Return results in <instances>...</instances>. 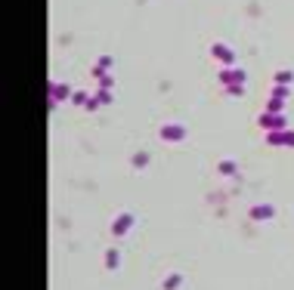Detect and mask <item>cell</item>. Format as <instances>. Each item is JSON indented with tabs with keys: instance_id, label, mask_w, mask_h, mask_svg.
Segmentation results:
<instances>
[{
	"instance_id": "1",
	"label": "cell",
	"mask_w": 294,
	"mask_h": 290,
	"mask_svg": "<svg viewBox=\"0 0 294 290\" xmlns=\"http://www.w3.org/2000/svg\"><path fill=\"white\" fill-rule=\"evenodd\" d=\"M260 130L273 133V130H288V117H285V112H263L257 117Z\"/></svg>"
},
{
	"instance_id": "2",
	"label": "cell",
	"mask_w": 294,
	"mask_h": 290,
	"mask_svg": "<svg viewBox=\"0 0 294 290\" xmlns=\"http://www.w3.org/2000/svg\"><path fill=\"white\" fill-rule=\"evenodd\" d=\"M71 96H74V90L69 87V83H62V81H53V83H50V108L62 105V102H69Z\"/></svg>"
},
{
	"instance_id": "3",
	"label": "cell",
	"mask_w": 294,
	"mask_h": 290,
	"mask_svg": "<svg viewBox=\"0 0 294 290\" xmlns=\"http://www.w3.org/2000/svg\"><path fill=\"white\" fill-rule=\"evenodd\" d=\"M164 142H183L189 136V127L186 124H161V130H158Z\"/></svg>"
},
{
	"instance_id": "4",
	"label": "cell",
	"mask_w": 294,
	"mask_h": 290,
	"mask_svg": "<svg viewBox=\"0 0 294 290\" xmlns=\"http://www.w3.org/2000/svg\"><path fill=\"white\" fill-rule=\"evenodd\" d=\"M217 81H220L223 87H226V83H245V81H248V74L242 71L239 65H223L220 71H217Z\"/></svg>"
},
{
	"instance_id": "5",
	"label": "cell",
	"mask_w": 294,
	"mask_h": 290,
	"mask_svg": "<svg viewBox=\"0 0 294 290\" xmlns=\"http://www.w3.org/2000/svg\"><path fill=\"white\" fill-rule=\"evenodd\" d=\"M211 59H217V62H223V65H235V49L232 47H226V44H220V40H217V44H211Z\"/></svg>"
},
{
	"instance_id": "6",
	"label": "cell",
	"mask_w": 294,
	"mask_h": 290,
	"mask_svg": "<svg viewBox=\"0 0 294 290\" xmlns=\"http://www.w3.org/2000/svg\"><path fill=\"white\" fill-rule=\"evenodd\" d=\"M133 223H137V219H133V213H118V216L112 219V235H115V238L127 235L130 228H133Z\"/></svg>"
},
{
	"instance_id": "7",
	"label": "cell",
	"mask_w": 294,
	"mask_h": 290,
	"mask_svg": "<svg viewBox=\"0 0 294 290\" xmlns=\"http://www.w3.org/2000/svg\"><path fill=\"white\" fill-rule=\"evenodd\" d=\"M273 216H276L273 204H254V207H251V219H254V223H270Z\"/></svg>"
},
{
	"instance_id": "8",
	"label": "cell",
	"mask_w": 294,
	"mask_h": 290,
	"mask_svg": "<svg viewBox=\"0 0 294 290\" xmlns=\"http://www.w3.org/2000/svg\"><path fill=\"white\" fill-rule=\"evenodd\" d=\"M112 65H115V59L105 53V56H99V59H96V65H93V71H90V74H93V78H99V74H105Z\"/></svg>"
},
{
	"instance_id": "9",
	"label": "cell",
	"mask_w": 294,
	"mask_h": 290,
	"mask_svg": "<svg viewBox=\"0 0 294 290\" xmlns=\"http://www.w3.org/2000/svg\"><path fill=\"white\" fill-rule=\"evenodd\" d=\"M217 173H220V176H235V173H239V164L226 158V161H220V164H217Z\"/></svg>"
},
{
	"instance_id": "10",
	"label": "cell",
	"mask_w": 294,
	"mask_h": 290,
	"mask_svg": "<svg viewBox=\"0 0 294 290\" xmlns=\"http://www.w3.org/2000/svg\"><path fill=\"white\" fill-rule=\"evenodd\" d=\"M223 96L242 99V96H245V83H226V87H223Z\"/></svg>"
},
{
	"instance_id": "11",
	"label": "cell",
	"mask_w": 294,
	"mask_h": 290,
	"mask_svg": "<svg viewBox=\"0 0 294 290\" xmlns=\"http://www.w3.org/2000/svg\"><path fill=\"white\" fill-rule=\"evenodd\" d=\"M294 81V71H288V68H279V71L273 74V83H285V87H291Z\"/></svg>"
},
{
	"instance_id": "12",
	"label": "cell",
	"mask_w": 294,
	"mask_h": 290,
	"mask_svg": "<svg viewBox=\"0 0 294 290\" xmlns=\"http://www.w3.org/2000/svg\"><path fill=\"white\" fill-rule=\"evenodd\" d=\"M273 99H282V102H288L291 96V87H285V83H273V93H270Z\"/></svg>"
},
{
	"instance_id": "13",
	"label": "cell",
	"mask_w": 294,
	"mask_h": 290,
	"mask_svg": "<svg viewBox=\"0 0 294 290\" xmlns=\"http://www.w3.org/2000/svg\"><path fill=\"white\" fill-rule=\"evenodd\" d=\"M180 284H183V275H180V272H173V275H167V278L161 281V287H164V290H176Z\"/></svg>"
},
{
	"instance_id": "14",
	"label": "cell",
	"mask_w": 294,
	"mask_h": 290,
	"mask_svg": "<svg viewBox=\"0 0 294 290\" xmlns=\"http://www.w3.org/2000/svg\"><path fill=\"white\" fill-rule=\"evenodd\" d=\"M118 262H121L118 250H115V247H108V250H105V269H118Z\"/></svg>"
},
{
	"instance_id": "15",
	"label": "cell",
	"mask_w": 294,
	"mask_h": 290,
	"mask_svg": "<svg viewBox=\"0 0 294 290\" xmlns=\"http://www.w3.org/2000/svg\"><path fill=\"white\" fill-rule=\"evenodd\" d=\"M266 142H270V145H285V130H273V133H266Z\"/></svg>"
},
{
	"instance_id": "16",
	"label": "cell",
	"mask_w": 294,
	"mask_h": 290,
	"mask_svg": "<svg viewBox=\"0 0 294 290\" xmlns=\"http://www.w3.org/2000/svg\"><path fill=\"white\" fill-rule=\"evenodd\" d=\"M96 83H99V90H112L115 87V78H112V74H99V78H96Z\"/></svg>"
},
{
	"instance_id": "17",
	"label": "cell",
	"mask_w": 294,
	"mask_h": 290,
	"mask_svg": "<svg viewBox=\"0 0 294 290\" xmlns=\"http://www.w3.org/2000/svg\"><path fill=\"white\" fill-rule=\"evenodd\" d=\"M130 164L137 167V170H139V167H146V164H149V151H137V155L130 158Z\"/></svg>"
},
{
	"instance_id": "18",
	"label": "cell",
	"mask_w": 294,
	"mask_h": 290,
	"mask_svg": "<svg viewBox=\"0 0 294 290\" xmlns=\"http://www.w3.org/2000/svg\"><path fill=\"white\" fill-rule=\"evenodd\" d=\"M285 105H288V102H282V99H273V96H270V102H266L263 112H285Z\"/></svg>"
},
{
	"instance_id": "19",
	"label": "cell",
	"mask_w": 294,
	"mask_h": 290,
	"mask_svg": "<svg viewBox=\"0 0 294 290\" xmlns=\"http://www.w3.org/2000/svg\"><path fill=\"white\" fill-rule=\"evenodd\" d=\"M96 99H99V105H112V102H115L112 90H99V93H96Z\"/></svg>"
},
{
	"instance_id": "20",
	"label": "cell",
	"mask_w": 294,
	"mask_h": 290,
	"mask_svg": "<svg viewBox=\"0 0 294 290\" xmlns=\"http://www.w3.org/2000/svg\"><path fill=\"white\" fill-rule=\"evenodd\" d=\"M71 102H74V105H87V102H90V93H84V90H74Z\"/></svg>"
},
{
	"instance_id": "21",
	"label": "cell",
	"mask_w": 294,
	"mask_h": 290,
	"mask_svg": "<svg viewBox=\"0 0 294 290\" xmlns=\"http://www.w3.org/2000/svg\"><path fill=\"white\" fill-rule=\"evenodd\" d=\"M285 145H288V148H294V130H285Z\"/></svg>"
}]
</instances>
